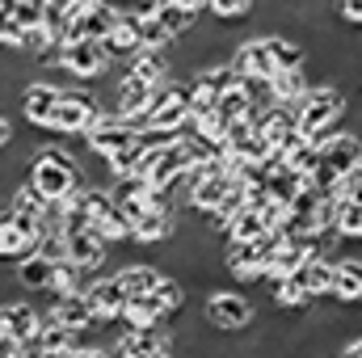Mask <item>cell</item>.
Returning a JSON list of instances; mask_svg holds the SVG:
<instances>
[{
    "instance_id": "cell-1",
    "label": "cell",
    "mask_w": 362,
    "mask_h": 358,
    "mask_svg": "<svg viewBox=\"0 0 362 358\" xmlns=\"http://www.w3.org/2000/svg\"><path fill=\"white\" fill-rule=\"evenodd\" d=\"M30 185L47 198V202H59L64 194H72L81 185V156L68 148V144H42L34 156H30Z\"/></svg>"
},
{
    "instance_id": "cell-2",
    "label": "cell",
    "mask_w": 362,
    "mask_h": 358,
    "mask_svg": "<svg viewBox=\"0 0 362 358\" xmlns=\"http://www.w3.org/2000/svg\"><path fill=\"white\" fill-rule=\"evenodd\" d=\"M350 110V97L341 85H308V93L295 101V127L308 139H325Z\"/></svg>"
},
{
    "instance_id": "cell-3",
    "label": "cell",
    "mask_w": 362,
    "mask_h": 358,
    "mask_svg": "<svg viewBox=\"0 0 362 358\" xmlns=\"http://www.w3.org/2000/svg\"><path fill=\"white\" fill-rule=\"evenodd\" d=\"M362 165V135L354 131H329L325 139H316V169H312V178L320 190H329L333 194V185L346 178L350 169H358Z\"/></svg>"
},
{
    "instance_id": "cell-4",
    "label": "cell",
    "mask_w": 362,
    "mask_h": 358,
    "mask_svg": "<svg viewBox=\"0 0 362 358\" xmlns=\"http://www.w3.org/2000/svg\"><path fill=\"white\" fill-rule=\"evenodd\" d=\"M202 321L215 333L236 337V333H249L257 325V304L236 287H211L206 299H202Z\"/></svg>"
},
{
    "instance_id": "cell-5",
    "label": "cell",
    "mask_w": 362,
    "mask_h": 358,
    "mask_svg": "<svg viewBox=\"0 0 362 358\" xmlns=\"http://www.w3.org/2000/svg\"><path fill=\"white\" fill-rule=\"evenodd\" d=\"M105 114V105L97 101V93L85 89H59V101H55V114H51V131L59 139H81L93 122Z\"/></svg>"
},
{
    "instance_id": "cell-6",
    "label": "cell",
    "mask_w": 362,
    "mask_h": 358,
    "mask_svg": "<svg viewBox=\"0 0 362 358\" xmlns=\"http://www.w3.org/2000/svg\"><path fill=\"white\" fill-rule=\"evenodd\" d=\"M274 245H278V232H262L257 241H228L223 245V266L236 282H262Z\"/></svg>"
},
{
    "instance_id": "cell-7",
    "label": "cell",
    "mask_w": 362,
    "mask_h": 358,
    "mask_svg": "<svg viewBox=\"0 0 362 358\" xmlns=\"http://www.w3.org/2000/svg\"><path fill=\"white\" fill-rule=\"evenodd\" d=\"M55 59H59V68L72 81H89V85L114 68V59L105 55L101 38H68V42H59V55Z\"/></svg>"
},
{
    "instance_id": "cell-8",
    "label": "cell",
    "mask_w": 362,
    "mask_h": 358,
    "mask_svg": "<svg viewBox=\"0 0 362 358\" xmlns=\"http://www.w3.org/2000/svg\"><path fill=\"white\" fill-rule=\"evenodd\" d=\"M223 156L236 161V165H266L274 156V148L253 118H240V122H232L223 131Z\"/></svg>"
},
{
    "instance_id": "cell-9",
    "label": "cell",
    "mask_w": 362,
    "mask_h": 358,
    "mask_svg": "<svg viewBox=\"0 0 362 358\" xmlns=\"http://www.w3.org/2000/svg\"><path fill=\"white\" fill-rule=\"evenodd\" d=\"M114 354H122V358H165V354H173L169 325H122V333L114 337Z\"/></svg>"
},
{
    "instance_id": "cell-10",
    "label": "cell",
    "mask_w": 362,
    "mask_h": 358,
    "mask_svg": "<svg viewBox=\"0 0 362 358\" xmlns=\"http://www.w3.org/2000/svg\"><path fill=\"white\" fill-rule=\"evenodd\" d=\"M135 135H139V131H135V127H131V122H127L122 114L105 110V114H101V118L93 122V127L85 131V135H81V139L89 144L93 156H114V152L131 148V144H135Z\"/></svg>"
},
{
    "instance_id": "cell-11",
    "label": "cell",
    "mask_w": 362,
    "mask_h": 358,
    "mask_svg": "<svg viewBox=\"0 0 362 358\" xmlns=\"http://www.w3.org/2000/svg\"><path fill=\"white\" fill-rule=\"evenodd\" d=\"M47 316H51L55 325L72 329V333H89V329H97V325H101V316H97V308H93V299L85 295V291H72V295H51Z\"/></svg>"
},
{
    "instance_id": "cell-12",
    "label": "cell",
    "mask_w": 362,
    "mask_h": 358,
    "mask_svg": "<svg viewBox=\"0 0 362 358\" xmlns=\"http://www.w3.org/2000/svg\"><path fill=\"white\" fill-rule=\"evenodd\" d=\"M55 101H59V85H55V81H30V85H21L17 110H21V118H25L34 131H51Z\"/></svg>"
},
{
    "instance_id": "cell-13",
    "label": "cell",
    "mask_w": 362,
    "mask_h": 358,
    "mask_svg": "<svg viewBox=\"0 0 362 358\" xmlns=\"http://www.w3.org/2000/svg\"><path fill=\"white\" fill-rule=\"evenodd\" d=\"M42 316H47V308H38L34 299H4V304H0V321H4V337H13L17 346H25V342H34V333H38V325H42Z\"/></svg>"
},
{
    "instance_id": "cell-14",
    "label": "cell",
    "mask_w": 362,
    "mask_h": 358,
    "mask_svg": "<svg viewBox=\"0 0 362 358\" xmlns=\"http://www.w3.org/2000/svg\"><path fill=\"white\" fill-rule=\"evenodd\" d=\"M333 304L341 308H362V253H337L333 258Z\"/></svg>"
},
{
    "instance_id": "cell-15",
    "label": "cell",
    "mask_w": 362,
    "mask_h": 358,
    "mask_svg": "<svg viewBox=\"0 0 362 358\" xmlns=\"http://www.w3.org/2000/svg\"><path fill=\"white\" fill-rule=\"evenodd\" d=\"M85 295L93 299V308H97V316H101V325H110V321H122V312H127V287L118 282V274H101V278H89V287H85Z\"/></svg>"
},
{
    "instance_id": "cell-16",
    "label": "cell",
    "mask_w": 362,
    "mask_h": 358,
    "mask_svg": "<svg viewBox=\"0 0 362 358\" xmlns=\"http://www.w3.org/2000/svg\"><path fill=\"white\" fill-rule=\"evenodd\" d=\"M169 236H173V207H165V202H152V207H148L144 215H135V224H131V241H135V245L160 249Z\"/></svg>"
},
{
    "instance_id": "cell-17",
    "label": "cell",
    "mask_w": 362,
    "mask_h": 358,
    "mask_svg": "<svg viewBox=\"0 0 362 358\" xmlns=\"http://www.w3.org/2000/svg\"><path fill=\"white\" fill-rule=\"evenodd\" d=\"M240 76H249V81H270L274 72V59H270V47H266V38H245V42H236L232 47V59H228Z\"/></svg>"
},
{
    "instance_id": "cell-18",
    "label": "cell",
    "mask_w": 362,
    "mask_h": 358,
    "mask_svg": "<svg viewBox=\"0 0 362 358\" xmlns=\"http://www.w3.org/2000/svg\"><path fill=\"white\" fill-rule=\"evenodd\" d=\"M34 245H38V241H34V236L17 224V215L4 207V211H0V266L13 270L25 253H34Z\"/></svg>"
},
{
    "instance_id": "cell-19",
    "label": "cell",
    "mask_w": 362,
    "mask_h": 358,
    "mask_svg": "<svg viewBox=\"0 0 362 358\" xmlns=\"http://www.w3.org/2000/svg\"><path fill=\"white\" fill-rule=\"evenodd\" d=\"M51 274H55V262L34 249V253H25V258L13 266V282H17L21 291H30V295H47V291H51Z\"/></svg>"
},
{
    "instance_id": "cell-20",
    "label": "cell",
    "mask_w": 362,
    "mask_h": 358,
    "mask_svg": "<svg viewBox=\"0 0 362 358\" xmlns=\"http://www.w3.org/2000/svg\"><path fill=\"white\" fill-rule=\"evenodd\" d=\"M127 72L148 81V85H160L173 76V64H169V47H139L131 59H127Z\"/></svg>"
},
{
    "instance_id": "cell-21",
    "label": "cell",
    "mask_w": 362,
    "mask_h": 358,
    "mask_svg": "<svg viewBox=\"0 0 362 358\" xmlns=\"http://www.w3.org/2000/svg\"><path fill=\"white\" fill-rule=\"evenodd\" d=\"M68 236V262H76V266H85L89 274L105 266V258H110V245L97 236V232H64Z\"/></svg>"
},
{
    "instance_id": "cell-22",
    "label": "cell",
    "mask_w": 362,
    "mask_h": 358,
    "mask_svg": "<svg viewBox=\"0 0 362 358\" xmlns=\"http://www.w3.org/2000/svg\"><path fill=\"white\" fill-rule=\"evenodd\" d=\"M295 278H299V287L312 295V299H329V291H333V258H308L303 266L291 270Z\"/></svg>"
},
{
    "instance_id": "cell-23",
    "label": "cell",
    "mask_w": 362,
    "mask_h": 358,
    "mask_svg": "<svg viewBox=\"0 0 362 358\" xmlns=\"http://www.w3.org/2000/svg\"><path fill=\"white\" fill-rule=\"evenodd\" d=\"M329 228H333L346 245H362V202H354V198H333Z\"/></svg>"
},
{
    "instance_id": "cell-24",
    "label": "cell",
    "mask_w": 362,
    "mask_h": 358,
    "mask_svg": "<svg viewBox=\"0 0 362 358\" xmlns=\"http://www.w3.org/2000/svg\"><path fill=\"white\" fill-rule=\"evenodd\" d=\"M101 47H105V55H110L114 64H127V59L139 51V30H135V21H131V17H118V21L110 25V34L101 38Z\"/></svg>"
},
{
    "instance_id": "cell-25",
    "label": "cell",
    "mask_w": 362,
    "mask_h": 358,
    "mask_svg": "<svg viewBox=\"0 0 362 358\" xmlns=\"http://www.w3.org/2000/svg\"><path fill=\"white\" fill-rule=\"evenodd\" d=\"M152 17L160 21V30H165L169 38H185V34L198 25V17H202V13H194V8H181V4H173V0H156Z\"/></svg>"
},
{
    "instance_id": "cell-26",
    "label": "cell",
    "mask_w": 362,
    "mask_h": 358,
    "mask_svg": "<svg viewBox=\"0 0 362 358\" xmlns=\"http://www.w3.org/2000/svg\"><path fill=\"white\" fill-rule=\"evenodd\" d=\"M308 85H312V81H308L303 68H278L270 76V97L278 105H295V101L308 93Z\"/></svg>"
},
{
    "instance_id": "cell-27",
    "label": "cell",
    "mask_w": 362,
    "mask_h": 358,
    "mask_svg": "<svg viewBox=\"0 0 362 358\" xmlns=\"http://www.w3.org/2000/svg\"><path fill=\"white\" fill-rule=\"evenodd\" d=\"M160 278H165V270L152 266V262H127L118 270V282L127 287V295H148Z\"/></svg>"
},
{
    "instance_id": "cell-28",
    "label": "cell",
    "mask_w": 362,
    "mask_h": 358,
    "mask_svg": "<svg viewBox=\"0 0 362 358\" xmlns=\"http://www.w3.org/2000/svg\"><path fill=\"white\" fill-rule=\"evenodd\" d=\"M266 47H270L274 68H303V59H308L303 38H291V34H266Z\"/></svg>"
},
{
    "instance_id": "cell-29",
    "label": "cell",
    "mask_w": 362,
    "mask_h": 358,
    "mask_svg": "<svg viewBox=\"0 0 362 358\" xmlns=\"http://www.w3.org/2000/svg\"><path fill=\"white\" fill-rule=\"evenodd\" d=\"M223 232H228V241H257V236H262V232H270V228H266V219L257 215V207H249V202H245V207L228 219V228H223Z\"/></svg>"
},
{
    "instance_id": "cell-30",
    "label": "cell",
    "mask_w": 362,
    "mask_h": 358,
    "mask_svg": "<svg viewBox=\"0 0 362 358\" xmlns=\"http://www.w3.org/2000/svg\"><path fill=\"white\" fill-rule=\"evenodd\" d=\"M85 287H89V270L76 266V262H55L47 295H72V291H85Z\"/></svg>"
},
{
    "instance_id": "cell-31",
    "label": "cell",
    "mask_w": 362,
    "mask_h": 358,
    "mask_svg": "<svg viewBox=\"0 0 362 358\" xmlns=\"http://www.w3.org/2000/svg\"><path fill=\"white\" fill-rule=\"evenodd\" d=\"M215 114H219V122H223V131H228L232 122H240V118H253V101H249V93L236 85V89H228L223 97H219Z\"/></svg>"
},
{
    "instance_id": "cell-32",
    "label": "cell",
    "mask_w": 362,
    "mask_h": 358,
    "mask_svg": "<svg viewBox=\"0 0 362 358\" xmlns=\"http://www.w3.org/2000/svg\"><path fill=\"white\" fill-rule=\"evenodd\" d=\"M202 13L215 17V21H240V17L253 13V0H206Z\"/></svg>"
},
{
    "instance_id": "cell-33",
    "label": "cell",
    "mask_w": 362,
    "mask_h": 358,
    "mask_svg": "<svg viewBox=\"0 0 362 358\" xmlns=\"http://www.w3.org/2000/svg\"><path fill=\"white\" fill-rule=\"evenodd\" d=\"M135 30H139V47H169V42H173V38L160 30V21H156V17H139V21H135Z\"/></svg>"
},
{
    "instance_id": "cell-34",
    "label": "cell",
    "mask_w": 362,
    "mask_h": 358,
    "mask_svg": "<svg viewBox=\"0 0 362 358\" xmlns=\"http://www.w3.org/2000/svg\"><path fill=\"white\" fill-rule=\"evenodd\" d=\"M118 17H131V21H139V17H152V8H156V0H105Z\"/></svg>"
},
{
    "instance_id": "cell-35",
    "label": "cell",
    "mask_w": 362,
    "mask_h": 358,
    "mask_svg": "<svg viewBox=\"0 0 362 358\" xmlns=\"http://www.w3.org/2000/svg\"><path fill=\"white\" fill-rule=\"evenodd\" d=\"M21 25H17V17H13V8L8 4H0V47H21Z\"/></svg>"
},
{
    "instance_id": "cell-36",
    "label": "cell",
    "mask_w": 362,
    "mask_h": 358,
    "mask_svg": "<svg viewBox=\"0 0 362 358\" xmlns=\"http://www.w3.org/2000/svg\"><path fill=\"white\" fill-rule=\"evenodd\" d=\"M333 198H354V202H362V165L358 169H350L346 178L333 185Z\"/></svg>"
},
{
    "instance_id": "cell-37",
    "label": "cell",
    "mask_w": 362,
    "mask_h": 358,
    "mask_svg": "<svg viewBox=\"0 0 362 358\" xmlns=\"http://www.w3.org/2000/svg\"><path fill=\"white\" fill-rule=\"evenodd\" d=\"M333 13H337L346 25L362 30V0H333Z\"/></svg>"
},
{
    "instance_id": "cell-38",
    "label": "cell",
    "mask_w": 362,
    "mask_h": 358,
    "mask_svg": "<svg viewBox=\"0 0 362 358\" xmlns=\"http://www.w3.org/2000/svg\"><path fill=\"white\" fill-rule=\"evenodd\" d=\"M85 0H47V13L51 17H68V13H76Z\"/></svg>"
},
{
    "instance_id": "cell-39",
    "label": "cell",
    "mask_w": 362,
    "mask_h": 358,
    "mask_svg": "<svg viewBox=\"0 0 362 358\" xmlns=\"http://www.w3.org/2000/svg\"><path fill=\"white\" fill-rule=\"evenodd\" d=\"M337 358H362V337H350L337 346Z\"/></svg>"
},
{
    "instance_id": "cell-40",
    "label": "cell",
    "mask_w": 362,
    "mask_h": 358,
    "mask_svg": "<svg viewBox=\"0 0 362 358\" xmlns=\"http://www.w3.org/2000/svg\"><path fill=\"white\" fill-rule=\"evenodd\" d=\"M8 144H13V122H8V114L0 110V152H4Z\"/></svg>"
},
{
    "instance_id": "cell-41",
    "label": "cell",
    "mask_w": 362,
    "mask_h": 358,
    "mask_svg": "<svg viewBox=\"0 0 362 358\" xmlns=\"http://www.w3.org/2000/svg\"><path fill=\"white\" fill-rule=\"evenodd\" d=\"M0 358H21V346L13 337H0Z\"/></svg>"
},
{
    "instance_id": "cell-42",
    "label": "cell",
    "mask_w": 362,
    "mask_h": 358,
    "mask_svg": "<svg viewBox=\"0 0 362 358\" xmlns=\"http://www.w3.org/2000/svg\"><path fill=\"white\" fill-rule=\"evenodd\" d=\"M76 358H114V350H105V346H85V350H76Z\"/></svg>"
},
{
    "instance_id": "cell-43",
    "label": "cell",
    "mask_w": 362,
    "mask_h": 358,
    "mask_svg": "<svg viewBox=\"0 0 362 358\" xmlns=\"http://www.w3.org/2000/svg\"><path fill=\"white\" fill-rule=\"evenodd\" d=\"M173 4H181V8H194V13H202V8H206V0H173Z\"/></svg>"
},
{
    "instance_id": "cell-44",
    "label": "cell",
    "mask_w": 362,
    "mask_h": 358,
    "mask_svg": "<svg viewBox=\"0 0 362 358\" xmlns=\"http://www.w3.org/2000/svg\"><path fill=\"white\" fill-rule=\"evenodd\" d=\"M0 337H4V321H0Z\"/></svg>"
},
{
    "instance_id": "cell-45",
    "label": "cell",
    "mask_w": 362,
    "mask_h": 358,
    "mask_svg": "<svg viewBox=\"0 0 362 358\" xmlns=\"http://www.w3.org/2000/svg\"><path fill=\"white\" fill-rule=\"evenodd\" d=\"M165 358H177V354H165Z\"/></svg>"
},
{
    "instance_id": "cell-46",
    "label": "cell",
    "mask_w": 362,
    "mask_h": 358,
    "mask_svg": "<svg viewBox=\"0 0 362 358\" xmlns=\"http://www.w3.org/2000/svg\"><path fill=\"white\" fill-rule=\"evenodd\" d=\"M114 358H122V354H114Z\"/></svg>"
}]
</instances>
